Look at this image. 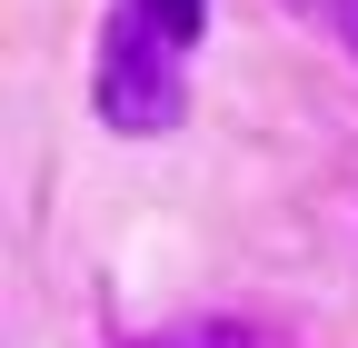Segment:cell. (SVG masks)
<instances>
[{
  "label": "cell",
  "instance_id": "cell-3",
  "mask_svg": "<svg viewBox=\"0 0 358 348\" xmlns=\"http://www.w3.org/2000/svg\"><path fill=\"white\" fill-rule=\"evenodd\" d=\"M129 348H249V328H169V338H129Z\"/></svg>",
  "mask_w": 358,
  "mask_h": 348
},
{
  "label": "cell",
  "instance_id": "cell-2",
  "mask_svg": "<svg viewBox=\"0 0 358 348\" xmlns=\"http://www.w3.org/2000/svg\"><path fill=\"white\" fill-rule=\"evenodd\" d=\"M289 10H308V20H319V30L338 40V50L358 60V0H289Z\"/></svg>",
  "mask_w": 358,
  "mask_h": 348
},
{
  "label": "cell",
  "instance_id": "cell-1",
  "mask_svg": "<svg viewBox=\"0 0 358 348\" xmlns=\"http://www.w3.org/2000/svg\"><path fill=\"white\" fill-rule=\"evenodd\" d=\"M209 0H110L100 10V60H90V110L120 140H159L189 110V60H199Z\"/></svg>",
  "mask_w": 358,
  "mask_h": 348
}]
</instances>
